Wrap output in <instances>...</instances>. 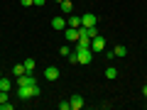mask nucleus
<instances>
[{
	"instance_id": "20e7f679",
	"label": "nucleus",
	"mask_w": 147,
	"mask_h": 110,
	"mask_svg": "<svg viewBox=\"0 0 147 110\" xmlns=\"http://www.w3.org/2000/svg\"><path fill=\"white\" fill-rule=\"evenodd\" d=\"M59 76H61V73H59L57 66H47V68H44V78L52 81V83H54V81H59Z\"/></svg>"
},
{
	"instance_id": "4be33fe9",
	"label": "nucleus",
	"mask_w": 147,
	"mask_h": 110,
	"mask_svg": "<svg viewBox=\"0 0 147 110\" xmlns=\"http://www.w3.org/2000/svg\"><path fill=\"white\" fill-rule=\"evenodd\" d=\"M32 3L34 0H20V5H25V7H32Z\"/></svg>"
},
{
	"instance_id": "423d86ee",
	"label": "nucleus",
	"mask_w": 147,
	"mask_h": 110,
	"mask_svg": "<svg viewBox=\"0 0 147 110\" xmlns=\"http://www.w3.org/2000/svg\"><path fill=\"white\" fill-rule=\"evenodd\" d=\"M64 39H66V42H76V39H79V30H76V27H66V30H64Z\"/></svg>"
},
{
	"instance_id": "5701e85b",
	"label": "nucleus",
	"mask_w": 147,
	"mask_h": 110,
	"mask_svg": "<svg viewBox=\"0 0 147 110\" xmlns=\"http://www.w3.org/2000/svg\"><path fill=\"white\" fill-rule=\"evenodd\" d=\"M32 5H34V7H39V5H44V0H34Z\"/></svg>"
},
{
	"instance_id": "7ed1b4c3",
	"label": "nucleus",
	"mask_w": 147,
	"mask_h": 110,
	"mask_svg": "<svg viewBox=\"0 0 147 110\" xmlns=\"http://www.w3.org/2000/svg\"><path fill=\"white\" fill-rule=\"evenodd\" d=\"M15 83L17 86H32V83H37V81H34V73H22V76H17V78H15Z\"/></svg>"
},
{
	"instance_id": "0eeeda50",
	"label": "nucleus",
	"mask_w": 147,
	"mask_h": 110,
	"mask_svg": "<svg viewBox=\"0 0 147 110\" xmlns=\"http://www.w3.org/2000/svg\"><path fill=\"white\" fill-rule=\"evenodd\" d=\"M81 25H84V27H96V15H93V12L81 15Z\"/></svg>"
},
{
	"instance_id": "9d476101",
	"label": "nucleus",
	"mask_w": 147,
	"mask_h": 110,
	"mask_svg": "<svg viewBox=\"0 0 147 110\" xmlns=\"http://www.w3.org/2000/svg\"><path fill=\"white\" fill-rule=\"evenodd\" d=\"M52 27H54V30H66V20H64L61 15H59V17H52Z\"/></svg>"
},
{
	"instance_id": "1a4fd4ad",
	"label": "nucleus",
	"mask_w": 147,
	"mask_h": 110,
	"mask_svg": "<svg viewBox=\"0 0 147 110\" xmlns=\"http://www.w3.org/2000/svg\"><path fill=\"white\" fill-rule=\"evenodd\" d=\"M69 103H71V110H81V108H84V95L76 93L71 100H69Z\"/></svg>"
},
{
	"instance_id": "f03ea898",
	"label": "nucleus",
	"mask_w": 147,
	"mask_h": 110,
	"mask_svg": "<svg viewBox=\"0 0 147 110\" xmlns=\"http://www.w3.org/2000/svg\"><path fill=\"white\" fill-rule=\"evenodd\" d=\"M91 52H105V39H103V37H93V39H91Z\"/></svg>"
},
{
	"instance_id": "9b49d317",
	"label": "nucleus",
	"mask_w": 147,
	"mask_h": 110,
	"mask_svg": "<svg viewBox=\"0 0 147 110\" xmlns=\"http://www.w3.org/2000/svg\"><path fill=\"white\" fill-rule=\"evenodd\" d=\"M66 25H69V27H76V30H79V27H81V17H79V15H69Z\"/></svg>"
},
{
	"instance_id": "f8f14e48",
	"label": "nucleus",
	"mask_w": 147,
	"mask_h": 110,
	"mask_svg": "<svg viewBox=\"0 0 147 110\" xmlns=\"http://www.w3.org/2000/svg\"><path fill=\"white\" fill-rule=\"evenodd\" d=\"M113 54H115L118 59H123L127 54V47H123V44H115V47H113Z\"/></svg>"
},
{
	"instance_id": "f257e3e1",
	"label": "nucleus",
	"mask_w": 147,
	"mask_h": 110,
	"mask_svg": "<svg viewBox=\"0 0 147 110\" xmlns=\"http://www.w3.org/2000/svg\"><path fill=\"white\" fill-rule=\"evenodd\" d=\"M39 93H42V91H39V86H37V83H32V86H17V98H20V100L37 98Z\"/></svg>"
},
{
	"instance_id": "b1692460",
	"label": "nucleus",
	"mask_w": 147,
	"mask_h": 110,
	"mask_svg": "<svg viewBox=\"0 0 147 110\" xmlns=\"http://www.w3.org/2000/svg\"><path fill=\"white\" fill-rule=\"evenodd\" d=\"M54 3H61V0H54Z\"/></svg>"
},
{
	"instance_id": "ddd939ff",
	"label": "nucleus",
	"mask_w": 147,
	"mask_h": 110,
	"mask_svg": "<svg viewBox=\"0 0 147 110\" xmlns=\"http://www.w3.org/2000/svg\"><path fill=\"white\" fill-rule=\"evenodd\" d=\"M12 83H15V81H10V78H5V76H3V78H0V91H7V93H10Z\"/></svg>"
},
{
	"instance_id": "4468645a",
	"label": "nucleus",
	"mask_w": 147,
	"mask_h": 110,
	"mask_svg": "<svg viewBox=\"0 0 147 110\" xmlns=\"http://www.w3.org/2000/svg\"><path fill=\"white\" fill-rule=\"evenodd\" d=\"M22 64H25V71H27V73H34V66H37V64H34V59H32V56L25 59Z\"/></svg>"
},
{
	"instance_id": "a211bd4d",
	"label": "nucleus",
	"mask_w": 147,
	"mask_h": 110,
	"mask_svg": "<svg viewBox=\"0 0 147 110\" xmlns=\"http://www.w3.org/2000/svg\"><path fill=\"white\" fill-rule=\"evenodd\" d=\"M12 108H15V105L7 103V100H5V103H0V110H12Z\"/></svg>"
},
{
	"instance_id": "2eb2a0df",
	"label": "nucleus",
	"mask_w": 147,
	"mask_h": 110,
	"mask_svg": "<svg viewBox=\"0 0 147 110\" xmlns=\"http://www.w3.org/2000/svg\"><path fill=\"white\" fill-rule=\"evenodd\" d=\"M105 78L115 81V78H118V68H115V66H108V68H105Z\"/></svg>"
},
{
	"instance_id": "f3484780",
	"label": "nucleus",
	"mask_w": 147,
	"mask_h": 110,
	"mask_svg": "<svg viewBox=\"0 0 147 110\" xmlns=\"http://www.w3.org/2000/svg\"><path fill=\"white\" fill-rule=\"evenodd\" d=\"M59 54H61V56H69V54H71V49H69V47H66V44H64V47H61V49H59Z\"/></svg>"
},
{
	"instance_id": "393cba45",
	"label": "nucleus",
	"mask_w": 147,
	"mask_h": 110,
	"mask_svg": "<svg viewBox=\"0 0 147 110\" xmlns=\"http://www.w3.org/2000/svg\"><path fill=\"white\" fill-rule=\"evenodd\" d=\"M0 78H3V71H0Z\"/></svg>"
},
{
	"instance_id": "6ab92c4d",
	"label": "nucleus",
	"mask_w": 147,
	"mask_h": 110,
	"mask_svg": "<svg viewBox=\"0 0 147 110\" xmlns=\"http://www.w3.org/2000/svg\"><path fill=\"white\" fill-rule=\"evenodd\" d=\"M5 100H10V95H7V91H0V103H5Z\"/></svg>"
},
{
	"instance_id": "6e6552de",
	"label": "nucleus",
	"mask_w": 147,
	"mask_h": 110,
	"mask_svg": "<svg viewBox=\"0 0 147 110\" xmlns=\"http://www.w3.org/2000/svg\"><path fill=\"white\" fill-rule=\"evenodd\" d=\"M59 7H61V12H64V15H74V3H71V0H61V3H59Z\"/></svg>"
},
{
	"instance_id": "39448f33",
	"label": "nucleus",
	"mask_w": 147,
	"mask_h": 110,
	"mask_svg": "<svg viewBox=\"0 0 147 110\" xmlns=\"http://www.w3.org/2000/svg\"><path fill=\"white\" fill-rule=\"evenodd\" d=\"M76 56H79V64H91V61H93V52H91V49L76 52Z\"/></svg>"
},
{
	"instance_id": "dca6fc26",
	"label": "nucleus",
	"mask_w": 147,
	"mask_h": 110,
	"mask_svg": "<svg viewBox=\"0 0 147 110\" xmlns=\"http://www.w3.org/2000/svg\"><path fill=\"white\" fill-rule=\"evenodd\" d=\"M12 73H15V78L22 76V73H25V64H15V66H12Z\"/></svg>"
},
{
	"instance_id": "412c9836",
	"label": "nucleus",
	"mask_w": 147,
	"mask_h": 110,
	"mask_svg": "<svg viewBox=\"0 0 147 110\" xmlns=\"http://www.w3.org/2000/svg\"><path fill=\"white\" fill-rule=\"evenodd\" d=\"M59 110H71V103H59Z\"/></svg>"
},
{
	"instance_id": "aec40b11",
	"label": "nucleus",
	"mask_w": 147,
	"mask_h": 110,
	"mask_svg": "<svg viewBox=\"0 0 147 110\" xmlns=\"http://www.w3.org/2000/svg\"><path fill=\"white\" fill-rule=\"evenodd\" d=\"M113 56H115V54H113V49H105V59H108V61H113Z\"/></svg>"
}]
</instances>
